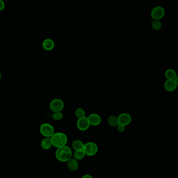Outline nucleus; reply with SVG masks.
I'll return each instance as SVG.
<instances>
[{
    "label": "nucleus",
    "instance_id": "nucleus-8",
    "mask_svg": "<svg viewBox=\"0 0 178 178\" xmlns=\"http://www.w3.org/2000/svg\"><path fill=\"white\" fill-rule=\"evenodd\" d=\"M77 127L80 131H86L89 128L90 124L88 121L87 117H84L82 118L79 119L77 121Z\"/></svg>",
    "mask_w": 178,
    "mask_h": 178
},
{
    "label": "nucleus",
    "instance_id": "nucleus-21",
    "mask_svg": "<svg viewBox=\"0 0 178 178\" xmlns=\"http://www.w3.org/2000/svg\"><path fill=\"white\" fill-rule=\"evenodd\" d=\"M117 129H118V131L119 132H123L125 131V126H123V125H118L117 126Z\"/></svg>",
    "mask_w": 178,
    "mask_h": 178
},
{
    "label": "nucleus",
    "instance_id": "nucleus-4",
    "mask_svg": "<svg viewBox=\"0 0 178 178\" xmlns=\"http://www.w3.org/2000/svg\"><path fill=\"white\" fill-rule=\"evenodd\" d=\"M40 132L43 136L49 138H51L55 133L53 126L47 123H43L41 125L40 127Z\"/></svg>",
    "mask_w": 178,
    "mask_h": 178
},
{
    "label": "nucleus",
    "instance_id": "nucleus-6",
    "mask_svg": "<svg viewBox=\"0 0 178 178\" xmlns=\"http://www.w3.org/2000/svg\"><path fill=\"white\" fill-rule=\"evenodd\" d=\"M64 107V104L61 99H55L52 100L50 104V108L53 112H61Z\"/></svg>",
    "mask_w": 178,
    "mask_h": 178
},
{
    "label": "nucleus",
    "instance_id": "nucleus-15",
    "mask_svg": "<svg viewBox=\"0 0 178 178\" xmlns=\"http://www.w3.org/2000/svg\"><path fill=\"white\" fill-rule=\"evenodd\" d=\"M165 75V78L169 80H173L177 76L175 71L171 69H169L166 70Z\"/></svg>",
    "mask_w": 178,
    "mask_h": 178
},
{
    "label": "nucleus",
    "instance_id": "nucleus-5",
    "mask_svg": "<svg viewBox=\"0 0 178 178\" xmlns=\"http://www.w3.org/2000/svg\"><path fill=\"white\" fill-rule=\"evenodd\" d=\"M165 15V10L164 8L160 6L155 7L151 10L150 15L154 20H158L162 19Z\"/></svg>",
    "mask_w": 178,
    "mask_h": 178
},
{
    "label": "nucleus",
    "instance_id": "nucleus-2",
    "mask_svg": "<svg viewBox=\"0 0 178 178\" xmlns=\"http://www.w3.org/2000/svg\"><path fill=\"white\" fill-rule=\"evenodd\" d=\"M52 146L58 148L66 145L68 139L67 136L61 132L55 133L51 137Z\"/></svg>",
    "mask_w": 178,
    "mask_h": 178
},
{
    "label": "nucleus",
    "instance_id": "nucleus-16",
    "mask_svg": "<svg viewBox=\"0 0 178 178\" xmlns=\"http://www.w3.org/2000/svg\"><path fill=\"white\" fill-rule=\"evenodd\" d=\"M107 122L108 125L112 127H116L119 125L118 117L114 115L110 116L108 119Z\"/></svg>",
    "mask_w": 178,
    "mask_h": 178
},
{
    "label": "nucleus",
    "instance_id": "nucleus-10",
    "mask_svg": "<svg viewBox=\"0 0 178 178\" xmlns=\"http://www.w3.org/2000/svg\"><path fill=\"white\" fill-rule=\"evenodd\" d=\"M178 85L175 83V80L167 79L164 84V88L167 92H172L176 89Z\"/></svg>",
    "mask_w": 178,
    "mask_h": 178
},
{
    "label": "nucleus",
    "instance_id": "nucleus-24",
    "mask_svg": "<svg viewBox=\"0 0 178 178\" xmlns=\"http://www.w3.org/2000/svg\"><path fill=\"white\" fill-rule=\"evenodd\" d=\"M174 80H175V83H176V85L178 86V76H176L175 79H174Z\"/></svg>",
    "mask_w": 178,
    "mask_h": 178
},
{
    "label": "nucleus",
    "instance_id": "nucleus-18",
    "mask_svg": "<svg viewBox=\"0 0 178 178\" xmlns=\"http://www.w3.org/2000/svg\"><path fill=\"white\" fill-rule=\"evenodd\" d=\"M151 27L155 30H159L162 27V24L160 21L158 20H154L151 23Z\"/></svg>",
    "mask_w": 178,
    "mask_h": 178
},
{
    "label": "nucleus",
    "instance_id": "nucleus-11",
    "mask_svg": "<svg viewBox=\"0 0 178 178\" xmlns=\"http://www.w3.org/2000/svg\"><path fill=\"white\" fill-rule=\"evenodd\" d=\"M43 47L44 50L47 51L52 50L54 47V43L51 39H46L43 41Z\"/></svg>",
    "mask_w": 178,
    "mask_h": 178
},
{
    "label": "nucleus",
    "instance_id": "nucleus-22",
    "mask_svg": "<svg viewBox=\"0 0 178 178\" xmlns=\"http://www.w3.org/2000/svg\"><path fill=\"white\" fill-rule=\"evenodd\" d=\"M5 8V3L3 1L0 0V11L3 10Z\"/></svg>",
    "mask_w": 178,
    "mask_h": 178
},
{
    "label": "nucleus",
    "instance_id": "nucleus-25",
    "mask_svg": "<svg viewBox=\"0 0 178 178\" xmlns=\"http://www.w3.org/2000/svg\"><path fill=\"white\" fill-rule=\"evenodd\" d=\"M1 74L0 73V80H1Z\"/></svg>",
    "mask_w": 178,
    "mask_h": 178
},
{
    "label": "nucleus",
    "instance_id": "nucleus-3",
    "mask_svg": "<svg viewBox=\"0 0 178 178\" xmlns=\"http://www.w3.org/2000/svg\"><path fill=\"white\" fill-rule=\"evenodd\" d=\"M85 155L87 156H94L98 153V147L96 144L94 142H88L84 144L83 150Z\"/></svg>",
    "mask_w": 178,
    "mask_h": 178
},
{
    "label": "nucleus",
    "instance_id": "nucleus-19",
    "mask_svg": "<svg viewBox=\"0 0 178 178\" xmlns=\"http://www.w3.org/2000/svg\"><path fill=\"white\" fill-rule=\"evenodd\" d=\"M75 114L76 117H77L78 119L85 117V111L81 108H77L75 110Z\"/></svg>",
    "mask_w": 178,
    "mask_h": 178
},
{
    "label": "nucleus",
    "instance_id": "nucleus-12",
    "mask_svg": "<svg viewBox=\"0 0 178 178\" xmlns=\"http://www.w3.org/2000/svg\"><path fill=\"white\" fill-rule=\"evenodd\" d=\"M68 162V167L69 170L75 171L79 168V162L74 158H71L67 161Z\"/></svg>",
    "mask_w": 178,
    "mask_h": 178
},
{
    "label": "nucleus",
    "instance_id": "nucleus-26",
    "mask_svg": "<svg viewBox=\"0 0 178 178\" xmlns=\"http://www.w3.org/2000/svg\"></svg>",
    "mask_w": 178,
    "mask_h": 178
},
{
    "label": "nucleus",
    "instance_id": "nucleus-14",
    "mask_svg": "<svg viewBox=\"0 0 178 178\" xmlns=\"http://www.w3.org/2000/svg\"><path fill=\"white\" fill-rule=\"evenodd\" d=\"M72 146L73 150H75V151L82 150H83L84 144L80 140H76L73 142Z\"/></svg>",
    "mask_w": 178,
    "mask_h": 178
},
{
    "label": "nucleus",
    "instance_id": "nucleus-9",
    "mask_svg": "<svg viewBox=\"0 0 178 178\" xmlns=\"http://www.w3.org/2000/svg\"><path fill=\"white\" fill-rule=\"evenodd\" d=\"M88 121L90 125L92 126H98L100 124L101 122V117L98 114H90L88 117Z\"/></svg>",
    "mask_w": 178,
    "mask_h": 178
},
{
    "label": "nucleus",
    "instance_id": "nucleus-7",
    "mask_svg": "<svg viewBox=\"0 0 178 178\" xmlns=\"http://www.w3.org/2000/svg\"><path fill=\"white\" fill-rule=\"evenodd\" d=\"M119 125H121L123 126H126L129 125L132 122V118L131 115L126 113L120 114L118 117Z\"/></svg>",
    "mask_w": 178,
    "mask_h": 178
},
{
    "label": "nucleus",
    "instance_id": "nucleus-20",
    "mask_svg": "<svg viewBox=\"0 0 178 178\" xmlns=\"http://www.w3.org/2000/svg\"><path fill=\"white\" fill-rule=\"evenodd\" d=\"M52 118L55 121H60L63 118V114L61 112H53L52 114Z\"/></svg>",
    "mask_w": 178,
    "mask_h": 178
},
{
    "label": "nucleus",
    "instance_id": "nucleus-1",
    "mask_svg": "<svg viewBox=\"0 0 178 178\" xmlns=\"http://www.w3.org/2000/svg\"><path fill=\"white\" fill-rule=\"evenodd\" d=\"M72 155L71 148L66 145L57 148L55 151V157L60 162H67L72 158Z\"/></svg>",
    "mask_w": 178,
    "mask_h": 178
},
{
    "label": "nucleus",
    "instance_id": "nucleus-23",
    "mask_svg": "<svg viewBox=\"0 0 178 178\" xmlns=\"http://www.w3.org/2000/svg\"><path fill=\"white\" fill-rule=\"evenodd\" d=\"M82 178H94L93 176L90 175H84Z\"/></svg>",
    "mask_w": 178,
    "mask_h": 178
},
{
    "label": "nucleus",
    "instance_id": "nucleus-13",
    "mask_svg": "<svg viewBox=\"0 0 178 178\" xmlns=\"http://www.w3.org/2000/svg\"><path fill=\"white\" fill-rule=\"evenodd\" d=\"M41 148L44 150H48L51 148L52 146V142L51 140V138L49 137H45L43 139L41 142Z\"/></svg>",
    "mask_w": 178,
    "mask_h": 178
},
{
    "label": "nucleus",
    "instance_id": "nucleus-17",
    "mask_svg": "<svg viewBox=\"0 0 178 178\" xmlns=\"http://www.w3.org/2000/svg\"><path fill=\"white\" fill-rule=\"evenodd\" d=\"M85 156L86 155H85V153L84 152L83 150L75 151L74 155H73L74 159H76V160H82V159H83L85 157Z\"/></svg>",
    "mask_w": 178,
    "mask_h": 178
}]
</instances>
